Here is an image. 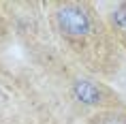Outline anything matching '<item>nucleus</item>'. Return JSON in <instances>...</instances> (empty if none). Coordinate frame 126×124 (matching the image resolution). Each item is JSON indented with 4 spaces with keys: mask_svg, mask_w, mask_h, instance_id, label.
I'll return each mask as SVG.
<instances>
[{
    "mask_svg": "<svg viewBox=\"0 0 126 124\" xmlns=\"http://www.w3.org/2000/svg\"><path fill=\"white\" fill-rule=\"evenodd\" d=\"M53 26L62 39L71 45H81L96 34V21L88 4L62 2L53 11Z\"/></svg>",
    "mask_w": 126,
    "mask_h": 124,
    "instance_id": "obj_1",
    "label": "nucleus"
},
{
    "mask_svg": "<svg viewBox=\"0 0 126 124\" xmlns=\"http://www.w3.org/2000/svg\"><path fill=\"white\" fill-rule=\"evenodd\" d=\"M73 96L81 105L88 107H105V109H115L113 103H118V98L107 90L103 84L90 81V79H77L73 84Z\"/></svg>",
    "mask_w": 126,
    "mask_h": 124,
    "instance_id": "obj_2",
    "label": "nucleus"
},
{
    "mask_svg": "<svg viewBox=\"0 0 126 124\" xmlns=\"http://www.w3.org/2000/svg\"><path fill=\"white\" fill-rule=\"evenodd\" d=\"M109 21H111V28H113V32L118 34V39L126 45V2L118 4V9L111 13Z\"/></svg>",
    "mask_w": 126,
    "mask_h": 124,
    "instance_id": "obj_4",
    "label": "nucleus"
},
{
    "mask_svg": "<svg viewBox=\"0 0 126 124\" xmlns=\"http://www.w3.org/2000/svg\"><path fill=\"white\" fill-rule=\"evenodd\" d=\"M88 124H126V111L122 109H103L94 113Z\"/></svg>",
    "mask_w": 126,
    "mask_h": 124,
    "instance_id": "obj_3",
    "label": "nucleus"
}]
</instances>
